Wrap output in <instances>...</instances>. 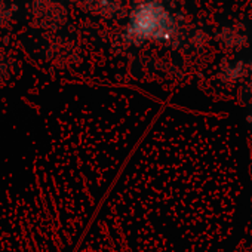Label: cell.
<instances>
[{"label":"cell","mask_w":252,"mask_h":252,"mask_svg":"<svg viewBox=\"0 0 252 252\" xmlns=\"http://www.w3.org/2000/svg\"><path fill=\"white\" fill-rule=\"evenodd\" d=\"M177 34V23L159 0H143L134 6L126 27V37L132 43L147 40L169 42Z\"/></svg>","instance_id":"7a4b0ae2"},{"label":"cell","mask_w":252,"mask_h":252,"mask_svg":"<svg viewBox=\"0 0 252 252\" xmlns=\"http://www.w3.org/2000/svg\"><path fill=\"white\" fill-rule=\"evenodd\" d=\"M105 141L73 101L0 113V252H76L111 177Z\"/></svg>","instance_id":"6da1fadb"}]
</instances>
